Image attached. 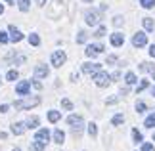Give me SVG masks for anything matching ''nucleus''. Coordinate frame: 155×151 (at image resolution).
I'll use <instances>...</instances> for the list:
<instances>
[{
  "label": "nucleus",
  "mask_w": 155,
  "mask_h": 151,
  "mask_svg": "<svg viewBox=\"0 0 155 151\" xmlns=\"http://www.w3.org/2000/svg\"><path fill=\"white\" fill-rule=\"evenodd\" d=\"M17 77H19V75H17V71H14V69L8 71V75H6V78H8V80H15Z\"/></svg>",
  "instance_id": "obj_30"
},
{
  "label": "nucleus",
  "mask_w": 155,
  "mask_h": 151,
  "mask_svg": "<svg viewBox=\"0 0 155 151\" xmlns=\"http://www.w3.org/2000/svg\"><path fill=\"white\" fill-rule=\"evenodd\" d=\"M146 126H147V128H153V126H155V113H151L150 117L146 119Z\"/></svg>",
  "instance_id": "obj_24"
},
{
  "label": "nucleus",
  "mask_w": 155,
  "mask_h": 151,
  "mask_svg": "<svg viewBox=\"0 0 155 151\" xmlns=\"http://www.w3.org/2000/svg\"><path fill=\"white\" fill-rule=\"evenodd\" d=\"M8 31H10V40L12 42H21L23 40V33L19 31V29H15L14 25H10Z\"/></svg>",
  "instance_id": "obj_9"
},
{
  "label": "nucleus",
  "mask_w": 155,
  "mask_h": 151,
  "mask_svg": "<svg viewBox=\"0 0 155 151\" xmlns=\"http://www.w3.org/2000/svg\"><path fill=\"white\" fill-rule=\"evenodd\" d=\"M33 86H35V88H37V90H40V88H42V84H40L38 80H35V82H33Z\"/></svg>",
  "instance_id": "obj_40"
},
{
  "label": "nucleus",
  "mask_w": 155,
  "mask_h": 151,
  "mask_svg": "<svg viewBox=\"0 0 155 151\" xmlns=\"http://www.w3.org/2000/svg\"><path fill=\"white\" fill-rule=\"evenodd\" d=\"M29 90H31V82L29 80H21L15 84V94H19V96H27Z\"/></svg>",
  "instance_id": "obj_8"
},
{
  "label": "nucleus",
  "mask_w": 155,
  "mask_h": 151,
  "mask_svg": "<svg viewBox=\"0 0 155 151\" xmlns=\"http://www.w3.org/2000/svg\"><path fill=\"white\" fill-rule=\"evenodd\" d=\"M124 82H127L128 86L136 84V75H134V73H127V75H124Z\"/></svg>",
  "instance_id": "obj_19"
},
{
  "label": "nucleus",
  "mask_w": 155,
  "mask_h": 151,
  "mask_svg": "<svg viewBox=\"0 0 155 151\" xmlns=\"http://www.w3.org/2000/svg\"><path fill=\"white\" fill-rule=\"evenodd\" d=\"M2 14H4V6L0 4V15H2Z\"/></svg>",
  "instance_id": "obj_43"
},
{
  "label": "nucleus",
  "mask_w": 155,
  "mask_h": 151,
  "mask_svg": "<svg viewBox=\"0 0 155 151\" xmlns=\"http://www.w3.org/2000/svg\"><path fill=\"white\" fill-rule=\"evenodd\" d=\"M35 140H37V142H42V143H48V140H50V130L48 128H40L37 132V136H35Z\"/></svg>",
  "instance_id": "obj_10"
},
{
  "label": "nucleus",
  "mask_w": 155,
  "mask_h": 151,
  "mask_svg": "<svg viewBox=\"0 0 155 151\" xmlns=\"http://www.w3.org/2000/svg\"><path fill=\"white\" fill-rule=\"evenodd\" d=\"M38 124H40V119H38V117H29V119H27V123H25L27 128H37Z\"/></svg>",
  "instance_id": "obj_15"
},
{
  "label": "nucleus",
  "mask_w": 155,
  "mask_h": 151,
  "mask_svg": "<svg viewBox=\"0 0 155 151\" xmlns=\"http://www.w3.org/2000/svg\"><path fill=\"white\" fill-rule=\"evenodd\" d=\"M123 120H124V117H123V115H115V117L111 119V123L115 124V126H119V124H123Z\"/></svg>",
  "instance_id": "obj_27"
},
{
  "label": "nucleus",
  "mask_w": 155,
  "mask_h": 151,
  "mask_svg": "<svg viewBox=\"0 0 155 151\" xmlns=\"http://www.w3.org/2000/svg\"><path fill=\"white\" fill-rule=\"evenodd\" d=\"M82 2H92V0H82Z\"/></svg>",
  "instance_id": "obj_46"
},
{
  "label": "nucleus",
  "mask_w": 155,
  "mask_h": 151,
  "mask_svg": "<svg viewBox=\"0 0 155 151\" xmlns=\"http://www.w3.org/2000/svg\"><path fill=\"white\" fill-rule=\"evenodd\" d=\"M102 52H104L102 44H90V46H86V50H84V54L88 57H96L98 54H102Z\"/></svg>",
  "instance_id": "obj_7"
},
{
  "label": "nucleus",
  "mask_w": 155,
  "mask_h": 151,
  "mask_svg": "<svg viewBox=\"0 0 155 151\" xmlns=\"http://www.w3.org/2000/svg\"><path fill=\"white\" fill-rule=\"evenodd\" d=\"M37 4H38V6H44V4H46V0H37Z\"/></svg>",
  "instance_id": "obj_42"
},
{
  "label": "nucleus",
  "mask_w": 155,
  "mask_h": 151,
  "mask_svg": "<svg viewBox=\"0 0 155 151\" xmlns=\"http://www.w3.org/2000/svg\"><path fill=\"white\" fill-rule=\"evenodd\" d=\"M8 109H10V105H0V113H8Z\"/></svg>",
  "instance_id": "obj_38"
},
{
  "label": "nucleus",
  "mask_w": 155,
  "mask_h": 151,
  "mask_svg": "<svg viewBox=\"0 0 155 151\" xmlns=\"http://www.w3.org/2000/svg\"><path fill=\"white\" fill-rule=\"evenodd\" d=\"M107 61L113 63V61H117V57H115V56H109V57H107Z\"/></svg>",
  "instance_id": "obj_41"
},
{
  "label": "nucleus",
  "mask_w": 155,
  "mask_h": 151,
  "mask_svg": "<svg viewBox=\"0 0 155 151\" xmlns=\"http://www.w3.org/2000/svg\"><path fill=\"white\" fill-rule=\"evenodd\" d=\"M94 82H96V86L105 88L111 82V75H107L105 71H98V73H94Z\"/></svg>",
  "instance_id": "obj_3"
},
{
  "label": "nucleus",
  "mask_w": 155,
  "mask_h": 151,
  "mask_svg": "<svg viewBox=\"0 0 155 151\" xmlns=\"http://www.w3.org/2000/svg\"><path fill=\"white\" fill-rule=\"evenodd\" d=\"M4 2H8V4H14V0H4Z\"/></svg>",
  "instance_id": "obj_44"
},
{
  "label": "nucleus",
  "mask_w": 155,
  "mask_h": 151,
  "mask_svg": "<svg viewBox=\"0 0 155 151\" xmlns=\"http://www.w3.org/2000/svg\"><path fill=\"white\" fill-rule=\"evenodd\" d=\"M48 73H50L48 65H37V67H35V77H37V78H44V77H48Z\"/></svg>",
  "instance_id": "obj_12"
},
{
  "label": "nucleus",
  "mask_w": 155,
  "mask_h": 151,
  "mask_svg": "<svg viewBox=\"0 0 155 151\" xmlns=\"http://www.w3.org/2000/svg\"><path fill=\"white\" fill-rule=\"evenodd\" d=\"M8 42H10V37L4 31H0V44H8Z\"/></svg>",
  "instance_id": "obj_28"
},
{
  "label": "nucleus",
  "mask_w": 155,
  "mask_h": 151,
  "mask_svg": "<svg viewBox=\"0 0 155 151\" xmlns=\"http://www.w3.org/2000/svg\"><path fill=\"white\" fill-rule=\"evenodd\" d=\"M25 128H27V126L23 123H14V124H12V132H14L15 136H21L23 132H25Z\"/></svg>",
  "instance_id": "obj_14"
},
{
  "label": "nucleus",
  "mask_w": 155,
  "mask_h": 151,
  "mask_svg": "<svg viewBox=\"0 0 155 151\" xmlns=\"http://www.w3.org/2000/svg\"><path fill=\"white\" fill-rule=\"evenodd\" d=\"M132 138H134V142H136V143H140V142H142V134H140V132L136 130V128L132 130Z\"/></svg>",
  "instance_id": "obj_31"
},
{
  "label": "nucleus",
  "mask_w": 155,
  "mask_h": 151,
  "mask_svg": "<svg viewBox=\"0 0 155 151\" xmlns=\"http://www.w3.org/2000/svg\"><path fill=\"white\" fill-rule=\"evenodd\" d=\"M29 44H31V46H38L40 44V37H38V34H29Z\"/></svg>",
  "instance_id": "obj_21"
},
{
  "label": "nucleus",
  "mask_w": 155,
  "mask_h": 151,
  "mask_svg": "<svg viewBox=\"0 0 155 151\" xmlns=\"http://www.w3.org/2000/svg\"><path fill=\"white\" fill-rule=\"evenodd\" d=\"M61 107H63V109H67V111H71V109H73V103H71L69 100H61Z\"/></svg>",
  "instance_id": "obj_29"
},
{
  "label": "nucleus",
  "mask_w": 155,
  "mask_h": 151,
  "mask_svg": "<svg viewBox=\"0 0 155 151\" xmlns=\"http://www.w3.org/2000/svg\"><path fill=\"white\" fill-rule=\"evenodd\" d=\"M98 71H100L98 63H84L82 65V73L84 75H94V73H98Z\"/></svg>",
  "instance_id": "obj_11"
},
{
  "label": "nucleus",
  "mask_w": 155,
  "mask_h": 151,
  "mask_svg": "<svg viewBox=\"0 0 155 151\" xmlns=\"http://www.w3.org/2000/svg\"><path fill=\"white\" fill-rule=\"evenodd\" d=\"M104 34H105V27H104V25H100V29H98L96 33H94V37H98V38H100V37H104Z\"/></svg>",
  "instance_id": "obj_35"
},
{
  "label": "nucleus",
  "mask_w": 155,
  "mask_h": 151,
  "mask_svg": "<svg viewBox=\"0 0 155 151\" xmlns=\"http://www.w3.org/2000/svg\"><path fill=\"white\" fill-rule=\"evenodd\" d=\"M44 146H46V143H42V142H37V140H35L33 142V151H44Z\"/></svg>",
  "instance_id": "obj_23"
},
{
  "label": "nucleus",
  "mask_w": 155,
  "mask_h": 151,
  "mask_svg": "<svg viewBox=\"0 0 155 151\" xmlns=\"http://www.w3.org/2000/svg\"><path fill=\"white\" fill-rule=\"evenodd\" d=\"M136 111H138V113L146 111V103H144V101H138V103H136Z\"/></svg>",
  "instance_id": "obj_34"
},
{
  "label": "nucleus",
  "mask_w": 155,
  "mask_h": 151,
  "mask_svg": "<svg viewBox=\"0 0 155 151\" xmlns=\"http://www.w3.org/2000/svg\"><path fill=\"white\" fill-rule=\"evenodd\" d=\"M150 56H151V57H155V44H153V46H150Z\"/></svg>",
  "instance_id": "obj_39"
},
{
  "label": "nucleus",
  "mask_w": 155,
  "mask_h": 151,
  "mask_svg": "<svg viewBox=\"0 0 155 151\" xmlns=\"http://www.w3.org/2000/svg\"><path fill=\"white\" fill-rule=\"evenodd\" d=\"M142 25H144L146 31H153V19H151V17H146V19L142 21Z\"/></svg>",
  "instance_id": "obj_20"
},
{
  "label": "nucleus",
  "mask_w": 155,
  "mask_h": 151,
  "mask_svg": "<svg viewBox=\"0 0 155 151\" xmlns=\"http://www.w3.org/2000/svg\"><path fill=\"white\" fill-rule=\"evenodd\" d=\"M59 119H61V113H59V111H48V120H50V123H58V120Z\"/></svg>",
  "instance_id": "obj_16"
},
{
  "label": "nucleus",
  "mask_w": 155,
  "mask_h": 151,
  "mask_svg": "<svg viewBox=\"0 0 155 151\" xmlns=\"http://www.w3.org/2000/svg\"><path fill=\"white\" fill-rule=\"evenodd\" d=\"M113 25L121 27L123 25V15H115V17H113Z\"/></svg>",
  "instance_id": "obj_33"
},
{
  "label": "nucleus",
  "mask_w": 155,
  "mask_h": 151,
  "mask_svg": "<svg viewBox=\"0 0 155 151\" xmlns=\"http://www.w3.org/2000/svg\"><path fill=\"white\" fill-rule=\"evenodd\" d=\"M153 140H155V134H153Z\"/></svg>",
  "instance_id": "obj_48"
},
{
  "label": "nucleus",
  "mask_w": 155,
  "mask_h": 151,
  "mask_svg": "<svg viewBox=\"0 0 155 151\" xmlns=\"http://www.w3.org/2000/svg\"><path fill=\"white\" fill-rule=\"evenodd\" d=\"M147 84H150L147 80H142V84H140L138 88H136V92H142V90H144V88H147Z\"/></svg>",
  "instance_id": "obj_37"
},
{
  "label": "nucleus",
  "mask_w": 155,
  "mask_h": 151,
  "mask_svg": "<svg viewBox=\"0 0 155 151\" xmlns=\"http://www.w3.org/2000/svg\"><path fill=\"white\" fill-rule=\"evenodd\" d=\"M140 151H155V149H153V146H151V143H144Z\"/></svg>",
  "instance_id": "obj_36"
},
{
  "label": "nucleus",
  "mask_w": 155,
  "mask_h": 151,
  "mask_svg": "<svg viewBox=\"0 0 155 151\" xmlns=\"http://www.w3.org/2000/svg\"><path fill=\"white\" fill-rule=\"evenodd\" d=\"M123 42H124V37H123L121 33H113L111 34V46L119 48V46H123Z\"/></svg>",
  "instance_id": "obj_13"
},
{
  "label": "nucleus",
  "mask_w": 155,
  "mask_h": 151,
  "mask_svg": "<svg viewBox=\"0 0 155 151\" xmlns=\"http://www.w3.org/2000/svg\"><path fill=\"white\" fill-rule=\"evenodd\" d=\"M14 151H21V149H14Z\"/></svg>",
  "instance_id": "obj_47"
},
{
  "label": "nucleus",
  "mask_w": 155,
  "mask_h": 151,
  "mask_svg": "<svg viewBox=\"0 0 155 151\" xmlns=\"http://www.w3.org/2000/svg\"><path fill=\"white\" fill-rule=\"evenodd\" d=\"M40 103V98H27V100H17L15 103H14V107L15 109H31V107H35V105H38Z\"/></svg>",
  "instance_id": "obj_1"
},
{
  "label": "nucleus",
  "mask_w": 155,
  "mask_h": 151,
  "mask_svg": "<svg viewBox=\"0 0 155 151\" xmlns=\"http://www.w3.org/2000/svg\"><path fill=\"white\" fill-rule=\"evenodd\" d=\"M17 6H19L21 11H29V8H31V0H17Z\"/></svg>",
  "instance_id": "obj_18"
},
{
  "label": "nucleus",
  "mask_w": 155,
  "mask_h": 151,
  "mask_svg": "<svg viewBox=\"0 0 155 151\" xmlns=\"http://www.w3.org/2000/svg\"><path fill=\"white\" fill-rule=\"evenodd\" d=\"M140 71L150 73V71H155V65H153V63H142V65H140Z\"/></svg>",
  "instance_id": "obj_22"
},
{
  "label": "nucleus",
  "mask_w": 155,
  "mask_h": 151,
  "mask_svg": "<svg viewBox=\"0 0 155 151\" xmlns=\"http://www.w3.org/2000/svg\"><path fill=\"white\" fill-rule=\"evenodd\" d=\"M63 140H65L63 130H54V142H56V143H63Z\"/></svg>",
  "instance_id": "obj_17"
},
{
  "label": "nucleus",
  "mask_w": 155,
  "mask_h": 151,
  "mask_svg": "<svg viewBox=\"0 0 155 151\" xmlns=\"http://www.w3.org/2000/svg\"><path fill=\"white\" fill-rule=\"evenodd\" d=\"M88 134H90L92 138H96V136H98V128H96V124H94V123L88 124Z\"/></svg>",
  "instance_id": "obj_25"
},
{
  "label": "nucleus",
  "mask_w": 155,
  "mask_h": 151,
  "mask_svg": "<svg viewBox=\"0 0 155 151\" xmlns=\"http://www.w3.org/2000/svg\"><path fill=\"white\" fill-rule=\"evenodd\" d=\"M77 42L82 44V42H86V33L84 31H79V37H77Z\"/></svg>",
  "instance_id": "obj_32"
},
{
  "label": "nucleus",
  "mask_w": 155,
  "mask_h": 151,
  "mask_svg": "<svg viewBox=\"0 0 155 151\" xmlns=\"http://www.w3.org/2000/svg\"><path fill=\"white\" fill-rule=\"evenodd\" d=\"M151 94H153V96H155V86H153V88H151Z\"/></svg>",
  "instance_id": "obj_45"
},
{
  "label": "nucleus",
  "mask_w": 155,
  "mask_h": 151,
  "mask_svg": "<svg viewBox=\"0 0 155 151\" xmlns=\"http://www.w3.org/2000/svg\"><path fill=\"white\" fill-rule=\"evenodd\" d=\"M84 19H86L88 25H98V23H100V14L96 10H88L84 14Z\"/></svg>",
  "instance_id": "obj_6"
},
{
  "label": "nucleus",
  "mask_w": 155,
  "mask_h": 151,
  "mask_svg": "<svg viewBox=\"0 0 155 151\" xmlns=\"http://www.w3.org/2000/svg\"><path fill=\"white\" fill-rule=\"evenodd\" d=\"M65 59H67V56H65L63 50H56L52 54V65L54 67H61V65L65 63Z\"/></svg>",
  "instance_id": "obj_4"
},
{
  "label": "nucleus",
  "mask_w": 155,
  "mask_h": 151,
  "mask_svg": "<svg viewBox=\"0 0 155 151\" xmlns=\"http://www.w3.org/2000/svg\"><path fill=\"white\" fill-rule=\"evenodd\" d=\"M67 124L73 128L75 134H79V132L82 130V126H84V120H82L81 115H69V117H67Z\"/></svg>",
  "instance_id": "obj_2"
},
{
  "label": "nucleus",
  "mask_w": 155,
  "mask_h": 151,
  "mask_svg": "<svg viewBox=\"0 0 155 151\" xmlns=\"http://www.w3.org/2000/svg\"><path fill=\"white\" fill-rule=\"evenodd\" d=\"M147 44V34L146 33H136L132 37V46L134 48H144Z\"/></svg>",
  "instance_id": "obj_5"
},
{
  "label": "nucleus",
  "mask_w": 155,
  "mask_h": 151,
  "mask_svg": "<svg viewBox=\"0 0 155 151\" xmlns=\"http://www.w3.org/2000/svg\"><path fill=\"white\" fill-rule=\"evenodd\" d=\"M140 4L144 6V8H147V10H151L153 6H155V0H140Z\"/></svg>",
  "instance_id": "obj_26"
}]
</instances>
